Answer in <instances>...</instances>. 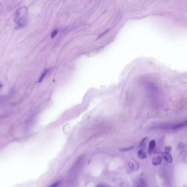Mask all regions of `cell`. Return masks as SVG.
<instances>
[{
	"instance_id": "7",
	"label": "cell",
	"mask_w": 187,
	"mask_h": 187,
	"mask_svg": "<svg viewBox=\"0 0 187 187\" xmlns=\"http://www.w3.org/2000/svg\"><path fill=\"white\" fill-rule=\"evenodd\" d=\"M134 187H147L146 182L143 179H140L136 183V184Z\"/></svg>"
},
{
	"instance_id": "12",
	"label": "cell",
	"mask_w": 187,
	"mask_h": 187,
	"mask_svg": "<svg viewBox=\"0 0 187 187\" xmlns=\"http://www.w3.org/2000/svg\"><path fill=\"white\" fill-rule=\"evenodd\" d=\"M147 138H145L142 141H141V143L140 144V146H142V147H144L146 145V141L147 140Z\"/></svg>"
},
{
	"instance_id": "2",
	"label": "cell",
	"mask_w": 187,
	"mask_h": 187,
	"mask_svg": "<svg viewBox=\"0 0 187 187\" xmlns=\"http://www.w3.org/2000/svg\"><path fill=\"white\" fill-rule=\"evenodd\" d=\"M128 165L130 167V168L133 171H136L138 170V169L140 168V164L138 162H137V161L135 160H130Z\"/></svg>"
},
{
	"instance_id": "5",
	"label": "cell",
	"mask_w": 187,
	"mask_h": 187,
	"mask_svg": "<svg viewBox=\"0 0 187 187\" xmlns=\"http://www.w3.org/2000/svg\"><path fill=\"white\" fill-rule=\"evenodd\" d=\"M186 126H187V120L184 122H183L182 123H178L177 125H173L172 129L173 130H178V129H181L182 128L185 127Z\"/></svg>"
},
{
	"instance_id": "6",
	"label": "cell",
	"mask_w": 187,
	"mask_h": 187,
	"mask_svg": "<svg viewBox=\"0 0 187 187\" xmlns=\"http://www.w3.org/2000/svg\"><path fill=\"white\" fill-rule=\"evenodd\" d=\"M155 141L154 140H152L149 142V146H148V153L149 154V155H151L152 153L153 152V151H154V148H155Z\"/></svg>"
},
{
	"instance_id": "14",
	"label": "cell",
	"mask_w": 187,
	"mask_h": 187,
	"mask_svg": "<svg viewBox=\"0 0 187 187\" xmlns=\"http://www.w3.org/2000/svg\"><path fill=\"white\" fill-rule=\"evenodd\" d=\"M165 151L170 153V151H171V150H172V148H171V146H166V147L165 148Z\"/></svg>"
},
{
	"instance_id": "11",
	"label": "cell",
	"mask_w": 187,
	"mask_h": 187,
	"mask_svg": "<svg viewBox=\"0 0 187 187\" xmlns=\"http://www.w3.org/2000/svg\"><path fill=\"white\" fill-rule=\"evenodd\" d=\"M58 30H56V29L53 30V32H51V37L53 38L54 37H55L56 35V34H58Z\"/></svg>"
},
{
	"instance_id": "10",
	"label": "cell",
	"mask_w": 187,
	"mask_h": 187,
	"mask_svg": "<svg viewBox=\"0 0 187 187\" xmlns=\"http://www.w3.org/2000/svg\"><path fill=\"white\" fill-rule=\"evenodd\" d=\"M61 181H57L56 182L53 183L49 187H59L60 184H61Z\"/></svg>"
},
{
	"instance_id": "3",
	"label": "cell",
	"mask_w": 187,
	"mask_h": 187,
	"mask_svg": "<svg viewBox=\"0 0 187 187\" xmlns=\"http://www.w3.org/2000/svg\"><path fill=\"white\" fill-rule=\"evenodd\" d=\"M161 155H162V157L169 163H171L172 162V155L169 152L164 151L161 153Z\"/></svg>"
},
{
	"instance_id": "13",
	"label": "cell",
	"mask_w": 187,
	"mask_h": 187,
	"mask_svg": "<svg viewBox=\"0 0 187 187\" xmlns=\"http://www.w3.org/2000/svg\"><path fill=\"white\" fill-rule=\"evenodd\" d=\"M133 148V146H131V147H130V148H125L121 149L120 151H127L131 150L132 148Z\"/></svg>"
},
{
	"instance_id": "8",
	"label": "cell",
	"mask_w": 187,
	"mask_h": 187,
	"mask_svg": "<svg viewBox=\"0 0 187 187\" xmlns=\"http://www.w3.org/2000/svg\"><path fill=\"white\" fill-rule=\"evenodd\" d=\"M138 156L139 158H140L141 159H145L147 158V155L146 153L142 149H141L138 151Z\"/></svg>"
},
{
	"instance_id": "1",
	"label": "cell",
	"mask_w": 187,
	"mask_h": 187,
	"mask_svg": "<svg viewBox=\"0 0 187 187\" xmlns=\"http://www.w3.org/2000/svg\"><path fill=\"white\" fill-rule=\"evenodd\" d=\"M14 21L16 24V28L18 29H23L27 25L28 14L26 7L23 6L17 11L14 17Z\"/></svg>"
},
{
	"instance_id": "4",
	"label": "cell",
	"mask_w": 187,
	"mask_h": 187,
	"mask_svg": "<svg viewBox=\"0 0 187 187\" xmlns=\"http://www.w3.org/2000/svg\"><path fill=\"white\" fill-rule=\"evenodd\" d=\"M162 162V158L160 156H156L152 159V164L154 166H158Z\"/></svg>"
},
{
	"instance_id": "15",
	"label": "cell",
	"mask_w": 187,
	"mask_h": 187,
	"mask_svg": "<svg viewBox=\"0 0 187 187\" xmlns=\"http://www.w3.org/2000/svg\"><path fill=\"white\" fill-rule=\"evenodd\" d=\"M96 187H108L107 186H106L105 184H102V183H101V184H98L97 186H96Z\"/></svg>"
},
{
	"instance_id": "9",
	"label": "cell",
	"mask_w": 187,
	"mask_h": 187,
	"mask_svg": "<svg viewBox=\"0 0 187 187\" xmlns=\"http://www.w3.org/2000/svg\"><path fill=\"white\" fill-rule=\"evenodd\" d=\"M49 69H47V70H44V71L42 73V74L41 75V77H40V78H39V80H38V82H41L43 80V79L44 78L46 77V75L48 74V73H49Z\"/></svg>"
}]
</instances>
